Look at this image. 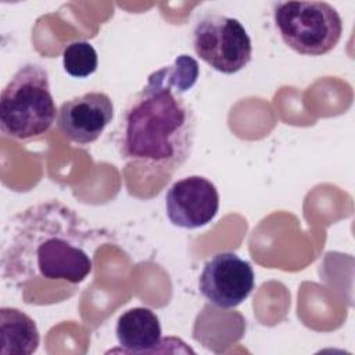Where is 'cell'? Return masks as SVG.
Returning <instances> with one entry per match:
<instances>
[{"mask_svg":"<svg viewBox=\"0 0 355 355\" xmlns=\"http://www.w3.org/2000/svg\"><path fill=\"white\" fill-rule=\"evenodd\" d=\"M97 233L57 200L32 205L12 219L3 245V277L18 286L37 276L78 284L93 269Z\"/></svg>","mask_w":355,"mask_h":355,"instance_id":"1","label":"cell"},{"mask_svg":"<svg viewBox=\"0 0 355 355\" xmlns=\"http://www.w3.org/2000/svg\"><path fill=\"white\" fill-rule=\"evenodd\" d=\"M116 133L121 158L172 173L191 154L196 115L183 93L157 69L128 101Z\"/></svg>","mask_w":355,"mask_h":355,"instance_id":"2","label":"cell"},{"mask_svg":"<svg viewBox=\"0 0 355 355\" xmlns=\"http://www.w3.org/2000/svg\"><path fill=\"white\" fill-rule=\"evenodd\" d=\"M55 107L49 72L28 62L11 76L0 96V128L4 136L28 140L43 136L55 122Z\"/></svg>","mask_w":355,"mask_h":355,"instance_id":"3","label":"cell"},{"mask_svg":"<svg viewBox=\"0 0 355 355\" xmlns=\"http://www.w3.org/2000/svg\"><path fill=\"white\" fill-rule=\"evenodd\" d=\"M272 11L282 40L301 55L327 54L341 39L343 19L326 1H277Z\"/></svg>","mask_w":355,"mask_h":355,"instance_id":"4","label":"cell"},{"mask_svg":"<svg viewBox=\"0 0 355 355\" xmlns=\"http://www.w3.org/2000/svg\"><path fill=\"white\" fill-rule=\"evenodd\" d=\"M194 53L212 69L232 75L248 65L252 43L243 24L219 12H205L194 24Z\"/></svg>","mask_w":355,"mask_h":355,"instance_id":"5","label":"cell"},{"mask_svg":"<svg viewBox=\"0 0 355 355\" xmlns=\"http://www.w3.org/2000/svg\"><path fill=\"white\" fill-rule=\"evenodd\" d=\"M255 287V275L248 261L236 252L212 255L198 277L201 295L212 305L230 309L243 304Z\"/></svg>","mask_w":355,"mask_h":355,"instance_id":"6","label":"cell"},{"mask_svg":"<svg viewBox=\"0 0 355 355\" xmlns=\"http://www.w3.org/2000/svg\"><path fill=\"white\" fill-rule=\"evenodd\" d=\"M219 209V193L204 176L176 180L165 194V212L173 226L198 229L214 220Z\"/></svg>","mask_w":355,"mask_h":355,"instance_id":"7","label":"cell"},{"mask_svg":"<svg viewBox=\"0 0 355 355\" xmlns=\"http://www.w3.org/2000/svg\"><path fill=\"white\" fill-rule=\"evenodd\" d=\"M114 118V103L103 92H89L64 101L57 114L60 132L71 141L86 146L96 141Z\"/></svg>","mask_w":355,"mask_h":355,"instance_id":"8","label":"cell"},{"mask_svg":"<svg viewBox=\"0 0 355 355\" xmlns=\"http://www.w3.org/2000/svg\"><path fill=\"white\" fill-rule=\"evenodd\" d=\"M119 348L111 352L123 354H153L158 352L162 344L161 323L158 316L144 306L130 308L123 312L115 327Z\"/></svg>","mask_w":355,"mask_h":355,"instance_id":"9","label":"cell"},{"mask_svg":"<svg viewBox=\"0 0 355 355\" xmlns=\"http://www.w3.org/2000/svg\"><path fill=\"white\" fill-rule=\"evenodd\" d=\"M1 355H31L40 343V334L35 320L18 308L3 306L0 309Z\"/></svg>","mask_w":355,"mask_h":355,"instance_id":"10","label":"cell"},{"mask_svg":"<svg viewBox=\"0 0 355 355\" xmlns=\"http://www.w3.org/2000/svg\"><path fill=\"white\" fill-rule=\"evenodd\" d=\"M62 67L73 78H86L98 67L97 51L86 40L71 42L62 51Z\"/></svg>","mask_w":355,"mask_h":355,"instance_id":"11","label":"cell"}]
</instances>
